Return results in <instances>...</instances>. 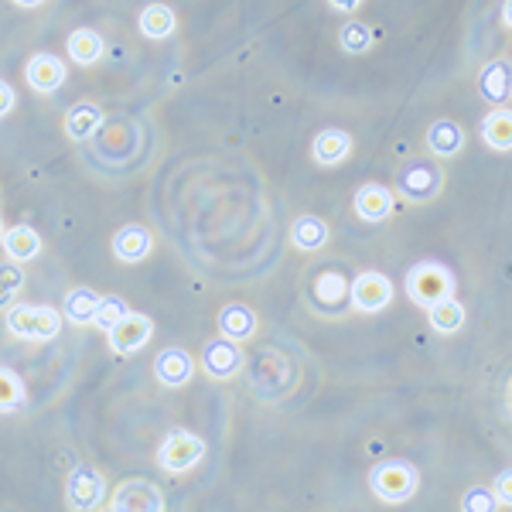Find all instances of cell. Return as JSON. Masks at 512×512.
Returning a JSON list of instances; mask_svg holds the SVG:
<instances>
[{"mask_svg":"<svg viewBox=\"0 0 512 512\" xmlns=\"http://www.w3.org/2000/svg\"><path fill=\"white\" fill-rule=\"evenodd\" d=\"M355 216L366 222H383L393 212V192L379 181H366V185L355 192Z\"/></svg>","mask_w":512,"mask_h":512,"instance_id":"obj_15","label":"cell"},{"mask_svg":"<svg viewBox=\"0 0 512 512\" xmlns=\"http://www.w3.org/2000/svg\"><path fill=\"white\" fill-rule=\"evenodd\" d=\"M393 301V280L379 270H362L349 284V304L359 308L362 315H376V311L390 308Z\"/></svg>","mask_w":512,"mask_h":512,"instance_id":"obj_8","label":"cell"},{"mask_svg":"<svg viewBox=\"0 0 512 512\" xmlns=\"http://www.w3.org/2000/svg\"><path fill=\"white\" fill-rule=\"evenodd\" d=\"M427 318H431V328L441 335H454L465 328V304L458 301V297H444V301H434L431 308H427Z\"/></svg>","mask_w":512,"mask_h":512,"instance_id":"obj_24","label":"cell"},{"mask_svg":"<svg viewBox=\"0 0 512 512\" xmlns=\"http://www.w3.org/2000/svg\"><path fill=\"white\" fill-rule=\"evenodd\" d=\"M154 376H158L161 386H185L192 383L195 376V362L185 349H164L158 359H154Z\"/></svg>","mask_w":512,"mask_h":512,"instance_id":"obj_16","label":"cell"},{"mask_svg":"<svg viewBox=\"0 0 512 512\" xmlns=\"http://www.w3.org/2000/svg\"><path fill=\"white\" fill-rule=\"evenodd\" d=\"M0 243H4V250H7V256H11L14 263H28V260H35V256L41 253V236L31 226L4 229Z\"/></svg>","mask_w":512,"mask_h":512,"instance_id":"obj_21","label":"cell"},{"mask_svg":"<svg viewBox=\"0 0 512 512\" xmlns=\"http://www.w3.org/2000/svg\"><path fill=\"white\" fill-rule=\"evenodd\" d=\"M24 287V274H21V267L18 263H0V311H7L11 308V301H14V294H18Z\"/></svg>","mask_w":512,"mask_h":512,"instance_id":"obj_31","label":"cell"},{"mask_svg":"<svg viewBox=\"0 0 512 512\" xmlns=\"http://www.w3.org/2000/svg\"><path fill=\"white\" fill-rule=\"evenodd\" d=\"M28 403V390L24 379L14 373L11 366H0V414H14Z\"/></svg>","mask_w":512,"mask_h":512,"instance_id":"obj_29","label":"cell"},{"mask_svg":"<svg viewBox=\"0 0 512 512\" xmlns=\"http://www.w3.org/2000/svg\"><path fill=\"white\" fill-rule=\"evenodd\" d=\"M489 492L495 495V502H499V506H509V502H512V475L499 472V478H495V485Z\"/></svg>","mask_w":512,"mask_h":512,"instance_id":"obj_34","label":"cell"},{"mask_svg":"<svg viewBox=\"0 0 512 512\" xmlns=\"http://www.w3.org/2000/svg\"><path fill=\"white\" fill-rule=\"evenodd\" d=\"M0 236H4V219H0Z\"/></svg>","mask_w":512,"mask_h":512,"instance_id":"obj_38","label":"cell"},{"mask_svg":"<svg viewBox=\"0 0 512 512\" xmlns=\"http://www.w3.org/2000/svg\"><path fill=\"white\" fill-rule=\"evenodd\" d=\"M403 291H407V297L417 308H431L434 301H444V297L454 294V274L437 260H420L410 267Z\"/></svg>","mask_w":512,"mask_h":512,"instance_id":"obj_2","label":"cell"},{"mask_svg":"<svg viewBox=\"0 0 512 512\" xmlns=\"http://www.w3.org/2000/svg\"><path fill=\"white\" fill-rule=\"evenodd\" d=\"M417 485H420V475L410 461H383V465H376L373 475H369V489H373L376 499L386 502V506L407 502L410 495L417 492Z\"/></svg>","mask_w":512,"mask_h":512,"instance_id":"obj_4","label":"cell"},{"mask_svg":"<svg viewBox=\"0 0 512 512\" xmlns=\"http://www.w3.org/2000/svg\"><path fill=\"white\" fill-rule=\"evenodd\" d=\"M69 55H72V62L76 65H93L103 59V38H99V31L93 28H79V31H72L69 35Z\"/></svg>","mask_w":512,"mask_h":512,"instance_id":"obj_28","label":"cell"},{"mask_svg":"<svg viewBox=\"0 0 512 512\" xmlns=\"http://www.w3.org/2000/svg\"><path fill=\"white\" fill-rule=\"evenodd\" d=\"M338 45L345 48V55H366L373 48V28L362 21H352L338 31Z\"/></svg>","mask_w":512,"mask_h":512,"instance_id":"obj_30","label":"cell"},{"mask_svg":"<svg viewBox=\"0 0 512 512\" xmlns=\"http://www.w3.org/2000/svg\"><path fill=\"white\" fill-rule=\"evenodd\" d=\"M311 297H315V308L321 315H342L349 308V280L338 270H325L311 284Z\"/></svg>","mask_w":512,"mask_h":512,"instance_id":"obj_12","label":"cell"},{"mask_svg":"<svg viewBox=\"0 0 512 512\" xmlns=\"http://www.w3.org/2000/svg\"><path fill=\"white\" fill-rule=\"evenodd\" d=\"M106 495V478L93 465H79L65 482V506L69 509H96Z\"/></svg>","mask_w":512,"mask_h":512,"instance_id":"obj_10","label":"cell"},{"mask_svg":"<svg viewBox=\"0 0 512 512\" xmlns=\"http://www.w3.org/2000/svg\"><path fill=\"white\" fill-rule=\"evenodd\" d=\"M7 332L21 342H52L62 332V315L48 304H18L7 308Z\"/></svg>","mask_w":512,"mask_h":512,"instance_id":"obj_1","label":"cell"},{"mask_svg":"<svg viewBox=\"0 0 512 512\" xmlns=\"http://www.w3.org/2000/svg\"><path fill=\"white\" fill-rule=\"evenodd\" d=\"M482 140L499 154L512 151V113L502 110V106H495L489 117L482 120Z\"/></svg>","mask_w":512,"mask_h":512,"instance_id":"obj_27","label":"cell"},{"mask_svg":"<svg viewBox=\"0 0 512 512\" xmlns=\"http://www.w3.org/2000/svg\"><path fill=\"white\" fill-rule=\"evenodd\" d=\"M113 512H161L164 509V495L154 482L147 478H127V482L117 485L110 499Z\"/></svg>","mask_w":512,"mask_h":512,"instance_id":"obj_9","label":"cell"},{"mask_svg":"<svg viewBox=\"0 0 512 512\" xmlns=\"http://www.w3.org/2000/svg\"><path fill=\"white\" fill-rule=\"evenodd\" d=\"M219 335L233 338V342H246V338H253L256 335L253 308H246V304H226V308L219 311Z\"/></svg>","mask_w":512,"mask_h":512,"instance_id":"obj_20","label":"cell"},{"mask_svg":"<svg viewBox=\"0 0 512 512\" xmlns=\"http://www.w3.org/2000/svg\"><path fill=\"white\" fill-rule=\"evenodd\" d=\"M106 335H110V349L117 355H134L151 342L154 321L147 315H140V311H127V315H123Z\"/></svg>","mask_w":512,"mask_h":512,"instance_id":"obj_11","label":"cell"},{"mask_svg":"<svg viewBox=\"0 0 512 512\" xmlns=\"http://www.w3.org/2000/svg\"><path fill=\"white\" fill-rule=\"evenodd\" d=\"M461 509H465V512H492V509H499V502H495V495L489 489L475 485V489L465 492V499H461Z\"/></svg>","mask_w":512,"mask_h":512,"instance_id":"obj_33","label":"cell"},{"mask_svg":"<svg viewBox=\"0 0 512 512\" xmlns=\"http://www.w3.org/2000/svg\"><path fill=\"white\" fill-rule=\"evenodd\" d=\"M444 188V171L434 161H410L396 171V192L407 198L410 205H427L441 195Z\"/></svg>","mask_w":512,"mask_h":512,"instance_id":"obj_5","label":"cell"},{"mask_svg":"<svg viewBox=\"0 0 512 512\" xmlns=\"http://www.w3.org/2000/svg\"><path fill=\"white\" fill-rule=\"evenodd\" d=\"M99 127H103V110L96 103H79L65 113V134L72 140H89Z\"/></svg>","mask_w":512,"mask_h":512,"instance_id":"obj_26","label":"cell"},{"mask_svg":"<svg viewBox=\"0 0 512 512\" xmlns=\"http://www.w3.org/2000/svg\"><path fill=\"white\" fill-rule=\"evenodd\" d=\"M140 35L144 38H154V41H164L175 35L178 28V18L175 11H171L168 4H147L144 11H140Z\"/></svg>","mask_w":512,"mask_h":512,"instance_id":"obj_22","label":"cell"},{"mask_svg":"<svg viewBox=\"0 0 512 512\" xmlns=\"http://www.w3.org/2000/svg\"><path fill=\"white\" fill-rule=\"evenodd\" d=\"M14 99H18V96H14V89L0 79V117H7V113L14 110Z\"/></svg>","mask_w":512,"mask_h":512,"instance_id":"obj_35","label":"cell"},{"mask_svg":"<svg viewBox=\"0 0 512 512\" xmlns=\"http://www.w3.org/2000/svg\"><path fill=\"white\" fill-rule=\"evenodd\" d=\"M328 236H332V229H328L325 219L318 216H301L291 226V243L297 246L301 253H315L321 246L328 243Z\"/></svg>","mask_w":512,"mask_h":512,"instance_id":"obj_23","label":"cell"},{"mask_svg":"<svg viewBox=\"0 0 512 512\" xmlns=\"http://www.w3.org/2000/svg\"><path fill=\"white\" fill-rule=\"evenodd\" d=\"M96 308H99V294L96 291H89V287H72V291L65 294L62 318L72 321V325H93Z\"/></svg>","mask_w":512,"mask_h":512,"instance_id":"obj_25","label":"cell"},{"mask_svg":"<svg viewBox=\"0 0 512 512\" xmlns=\"http://www.w3.org/2000/svg\"><path fill=\"white\" fill-rule=\"evenodd\" d=\"M151 250H154V236L144 226H123L113 236V256L120 263H140L151 256Z\"/></svg>","mask_w":512,"mask_h":512,"instance_id":"obj_17","label":"cell"},{"mask_svg":"<svg viewBox=\"0 0 512 512\" xmlns=\"http://www.w3.org/2000/svg\"><path fill=\"white\" fill-rule=\"evenodd\" d=\"M253 393L267 403H277L284 393H291L294 386V369L287 362V355H280L277 349H263L253 362Z\"/></svg>","mask_w":512,"mask_h":512,"instance_id":"obj_3","label":"cell"},{"mask_svg":"<svg viewBox=\"0 0 512 512\" xmlns=\"http://www.w3.org/2000/svg\"><path fill=\"white\" fill-rule=\"evenodd\" d=\"M18 7H38V4H45V0H14Z\"/></svg>","mask_w":512,"mask_h":512,"instance_id":"obj_37","label":"cell"},{"mask_svg":"<svg viewBox=\"0 0 512 512\" xmlns=\"http://www.w3.org/2000/svg\"><path fill=\"white\" fill-rule=\"evenodd\" d=\"M478 96L489 106H506L512 96V69L506 59H492L489 65H482L478 72Z\"/></svg>","mask_w":512,"mask_h":512,"instance_id":"obj_14","label":"cell"},{"mask_svg":"<svg viewBox=\"0 0 512 512\" xmlns=\"http://www.w3.org/2000/svg\"><path fill=\"white\" fill-rule=\"evenodd\" d=\"M24 79L35 93H55L65 82V62L52 52H38L24 65Z\"/></svg>","mask_w":512,"mask_h":512,"instance_id":"obj_13","label":"cell"},{"mask_svg":"<svg viewBox=\"0 0 512 512\" xmlns=\"http://www.w3.org/2000/svg\"><path fill=\"white\" fill-rule=\"evenodd\" d=\"M349 154H352V137L338 127L321 130L315 137V144H311V158H315L321 168H335V164H342Z\"/></svg>","mask_w":512,"mask_h":512,"instance_id":"obj_18","label":"cell"},{"mask_svg":"<svg viewBox=\"0 0 512 512\" xmlns=\"http://www.w3.org/2000/svg\"><path fill=\"white\" fill-rule=\"evenodd\" d=\"M427 147H431L434 158H454L465 147V130L454 120H434L427 127Z\"/></svg>","mask_w":512,"mask_h":512,"instance_id":"obj_19","label":"cell"},{"mask_svg":"<svg viewBox=\"0 0 512 512\" xmlns=\"http://www.w3.org/2000/svg\"><path fill=\"white\" fill-rule=\"evenodd\" d=\"M202 458H205V441L192 431H171L158 448V465L171 475L188 472Z\"/></svg>","mask_w":512,"mask_h":512,"instance_id":"obj_6","label":"cell"},{"mask_svg":"<svg viewBox=\"0 0 512 512\" xmlns=\"http://www.w3.org/2000/svg\"><path fill=\"white\" fill-rule=\"evenodd\" d=\"M127 301L123 297H117V294H110V297H99V308H96V318H93V325H99L103 332H110L117 321L127 315Z\"/></svg>","mask_w":512,"mask_h":512,"instance_id":"obj_32","label":"cell"},{"mask_svg":"<svg viewBox=\"0 0 512 512\" xmlns=\"http://www.w3.org/2000/svg\"><path fill=\"white\" fill-rule=\"evenodd\" d=\"M328 4H332L335 11H342V14H355L362 7V0H328Z\"/></svg>","mask_w":512,"mask_h":512,"instance_id":"obj_36","label":"cell"},{"mask_svg":"<svg viewBox=\"0 0 512 512\" xmlns=\"http://www.w3.org/2000/svg\"><path fill=\"white\" fill-rule=\"evenodd\" d=\"M202 369L209 379L216 383H226V379H236L246 369V355L239 349V342L233 338H212V342L202 345Z\"/></svg>","mask_w":512,"mask_h":512,"instance_id":"obj_7","label":"cell"}]
</instances>
